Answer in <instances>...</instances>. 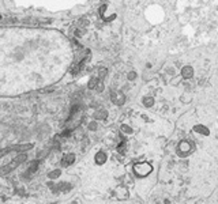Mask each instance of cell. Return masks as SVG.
I'll return each instance as SVG.
<instances>
[{
	"mask_svg": "<svg viewBox=\"0 0 218 204\" xmlns=\"http://www.w3.org/2000/svg\"><path fill=\"white\" fill-rule=\"evenodd\" d=\"M95 88H97V91H100V93L104 90V83H102V81L97 82V86H95Z\"/></svg>",
	"mask_w": 218,
	"mask_h": 204,
	"instance_id": "2e32d148",
	"label": "cell"
},
{
	"mask_svg": "<svg viewBox=\"0 0 218 204\" xmlns=\"http://www.w3.org/2000/svg\"><path fill=\"white\" fill-rule=\"evenodd\" d=\"M31 149V144H23V146H15V147H8V149H4L0 151V158L3 156V155L8 154V153H11V151H26V150Z\"/></svg>",
	"mask_w": 218,
	"mask_h": 204,
	"instance_id": "3957f363",
	"label": "cell"
},
{
	"mask_svg": "<svg viewBox=\"0 0 218 204\" xmlns=\"http://www.w3.org/2000/svg\"><path fill=\"white\" fill-rule=\"evenodd\" d=\"M75 161V155L74 154H67L64 155V158L62 159V166H70L72 165Z\"/></svg>",
	"mask_w": 218,
	"mask_h": 204,
	"instance_id": "5b68a950",
	"label": "cell"
},
{
	"mask_svg": "<svg viewBox=\"0 0 218 204\" xmlns=\"http://www.w3.org/2000/svg\"><path fill=\"white\" fill-rule=\"evenodd\" d=\"M60 176V170H56V172H52L49 173V178H57Z\"/></svg>",
	"mask_w": 218,
	"mask_h": 204,
	"instance_id": "e0dca14e",
	"label": "cell"
},
{
	"mask_svg": "<svg viewBox=\"0 0 218 204\" xmlns=\"http://www.w3.org/2000/svg\"><path fill=\"white\" fill-rule=\"evenodd\" d=\"M89 129H91V131L97 129V123H90V125H89Z\"/></svg>",
	"mask_w": 218,
	"mask_h": 204,
	"instance_id": "d6986e66",
	"label": "cell"
},
{
	"mask_svg": "<svg viewBox=\"0 0 218 204\" xmlns=\"http://www.w3.org/2000/svg\"><path fill=\"white\" fill-rule=\"evenodd\" d=\"M193 131H195V132H199L202 135H209V129L205 128V127H202V125H196V127L193 128Z\"/></svg>",
	"mask_w": 218,
	"mask_h": 204,
	"instance_id": "9c48e42d",
	"label": "cell"
},
{
	"mask_svg": "<svg viewBox=\"0 0 218 204\" xmlns=\"http://www.w3.org/2000/svg\"><path fill=\"white\" fill-rule=\"evenodd\" d=\"M105 75H106V69L105 68H100V69H98V76H100V78H104Z\"/></svg>",
	"mask_w": 218,
	"mask_h": 204,
	"instance_id": "ac0fdd59",
	"label": "cell"
},
{
	"mask_svg": "<svg viewBox=\"0 0 218 204\" xmlns=\"http://www.w3.org/2000/svg\"><path fill=\"white\" fill-rule=\"evenodd\" d=\"M151 170H153V167L150 163L147 162H143V163H136L135 166H134V172L136 173V176L139 177H144V176H147V174L151 173Z\"/></svg>",
	"mask_w": 218,
	"mask_h": 204,
	"instance_id": "7a4b0ae2",
	"label": "cell"
},
{
	"mask_svg": "<svg viewBox=\"0 0 218 204\" xmlns=\"http://www.w3.org/2000/svg\"><path fill=\"white\" fill-rule=\"evenodd\" d=\"M153 102H154V99L151 98V97H146V98H143V105L147 106V108L153 105Z\"/></svg>",
	"mask_w": 218,
	"mask_h": 204,
	"instance_id": "7c38bea8",
	"label": "cell"
},
{
	"mask_svg": "<svg viewBox=\"0 0 218 204\" xmlns=\"http://www.w3.org/2000/svg\"><path fill=\"white\" fill-rule=\"evenodd\" d=\"M191 150V146H190V143L188 142H181L179 144V151L180 153H188Z\"/></svg>",
	"mask_w": 218,
	"mask_h": 204,
	"instance_id": "52a82bcc",
	"label": "cell"
},
{
	"mask_svg": "<svg viewBox=\"0 0 218 204\" xmlns=\"http://www.w3.org/2000/svg\"><path fill=\"white\" fill-rule=\"evenodd\" d=\"M106 116H108L106 110H100V112H97V114H95L97 118H106Z\"/></svg>",
	"mask_w": 218,
	"mask_h": 204,
	"instance_id": "4fadbf2b",
	"label": "cell"
},
{
	"mask_svg": "<svg viewBox=\"0 0 218 204\" xmlns=\"http://www.w3.org/2000/svg\"><path fill=\"white\" fill-rule=\"evenodd\" d=\"M121 129L125 131V132H128V133H131V132H132V131H131V128H130V127H127V125H121Z\"/></svg>",
	"mask_w": 218,
	"mask_h": 204,
	"instance_id": "ffe728a7",
	"label": "cell"
},
{
	"mask_svg": "<svg viewBox=\"0 0 218 204\" xmlns=\"http://www.w3.org/2000/svg\"><path fill=\"white\" fill-rule=\"evenodd\" d=\"M97 82H98V79L91 78V79H90V82H89V88H95V86H97Z\"/></svg>",
	"mask_w": 218,
	"mask_h": 204,
	"instance_id": "5bb4252c",
	"label": "cell"
},
{
	"mask_svg": "<svg viewBox=\"0 0 218 204\" xmlns=\"http://www.w3.org/2000/svg\"><path fill=\"white\" fill-rule=\"evenodd\" d=\"M37 166H38V161H34L30 163V166H29V174L34 173L36 170H37Z\"/></svg>",
	"mask_w": 218,
	"mask_h": 204,
	"instance_id": "30bf717a",
	"label": "cell"
},
{
	"mask_svg": "<svg viewBox=\"0 0 218 204\" xmlns=\"http://www.w3.org/2000/svg\"><path fill=\"white\" fill-rule=\"evenodd\" d=\"M89 25V20L87 19H81L79 22H78V27H86Z\"/></svg>",
	"mask_w": 218,
	"mask_h": 204,
	"instance_id": "9a60e30c",
	"label": "cell"
},
{
	"mask_svg": "<svg viewBox=\"0 0 218 204\" xmlns=\"http://www.w3.org/2000/svg\"><path fill=\"white\" fill-rule=\"evenodd\" d=\"M183 76L186 78V79H190V78H192V75H193V69L191 67H184L183 68Z\"/></svg>",
	"mask_w": 218,
	"mask_h": 204,
	"instance_id": "8992f818",
	"label": "cell"
},
{
	"mask_svg": "<svg viewBox=\"0 0 218 204\" xmlns=\"http://www.w3.org/2000/svg\"><path fill=\"white\" fill-rule=\"evenodd\" d=\"M26 161V155L25 154H19L18 156H15L13 161L10 162V163H7V165H4L3 167H0V176H4V174L10 173V172H13L15 167H18L22 162Z\"/></svg>",
	"mask_w": 218,
	"mask_h": 204,
	"instance_id": "6da1fadb",
	"label": "cell"
},
{
	"mask_svg": "<svg viewBox=\"0 0 218 204\" xmlns=\"http://www.w3.org/2000/svg\"><path fill=\"white\" fill-rule=\"evenodd\" d=\"M106 161V155L102 153V151H100L98 154L95 155V162L98 163V165H102V163H105Z\"/></svg>",
	"mask_w": 218,
	"mask_h": 204,
	"instance_id": "ba28073f",
	"label": "cell"
},
{
	"mask_svg": "<svg viewBox=\"0 0 218 204\" xmlns=\"http://www.w3.org/2000/svg\"><path fill=\"white\" fill-rule=\"evenodd\" d=\"M111 99H112V102H115L116 105H123L124 104V94L117 93V91L112 90L111 91Z\"/></svg>",
	"mask_w": 218,
	"mask_h": 204,
	"instance_id": "277c9868",
	"label": "cell"
},
{
	"mask_svg": "<svg viewBox=\"0 0 218 204\" xmlns=\"http://www.w3.org/2000/svg\"><path fill=\"white\" fill-rule=\"evenodd\" d=\"M56 188H60L63 192H66V191H70V189H71V185H70V184H66V182H62V184H59Z\"/></svg>",
	"mask_w": 218,
	"mask_h": 204,
	"instance_id": "8fae6325",
	"label": "cell"
},
{
	"mask_svg": "<svg viewBox=\"0 0 218 204\" xmlns=\"http://www.w3.org/2000/svg\"><path fill=\"white\" fill-rule=\"evenodd\" d=\"M135 78H136V74H135V72H130V74H128V79H130V81L135 79Z\"/></svg>",
	"mask_w": 218,
	"mask_h": 204,
	"instance_id": "44dd1931",
	"label": "cell"
}]
</instances>
